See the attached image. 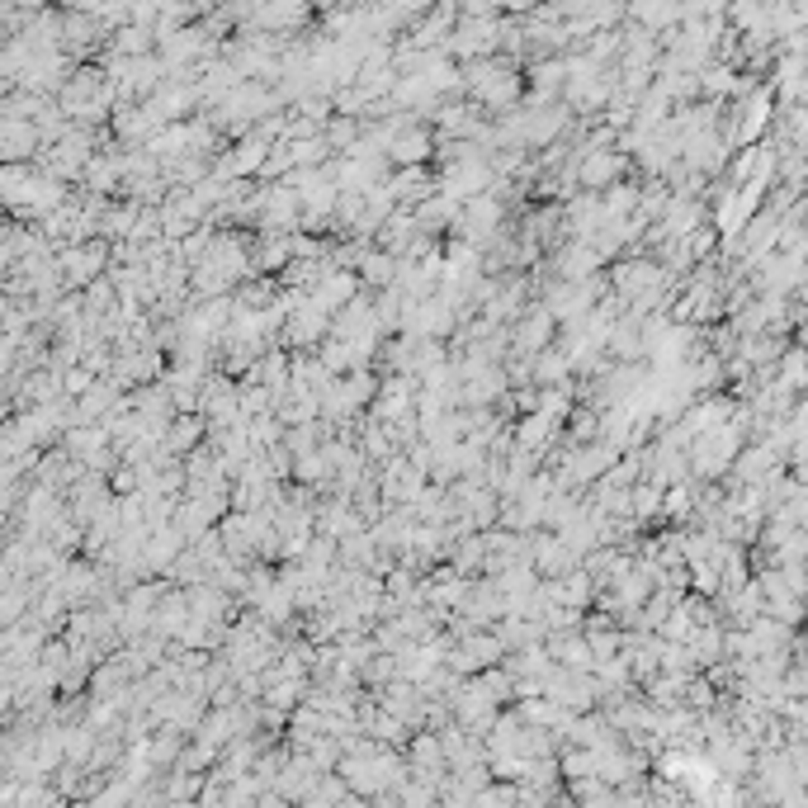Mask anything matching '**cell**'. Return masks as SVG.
I'll return each instance as SVG.
<instances>
[{
    "mask_svg": "<svg viewBox=\"0 0 808 808\" xmlns=\"http://www.w3.org/2000/svg\"><path fill=\"white\" fill-rule=\"evenodd\" d=\"M99 265H105V251H99V246H86V251H67V256L57 260V269H61V275H67L71 284H86V275H90V269H99Z\"/></svg>",
    "mask_w": 808,
    "mask_h": 808,
    "instance_id": "obj_2",
    "label": "cell"
},
{
    "mask_svg": "<svg viewBox=\"0 0 808 808\" xmlns=\"http://www.w3.org/2000/svg\"><path fill=\"white\" fill-rule=\"evenodd\" d=\"M615 156H606V152H591L587 156V165H582V184H591V190H600L606 180H615Z\"/></svg>",
    "mask_w": 808,
    "mask_h": 808,
    "instance_id": "obj_3",
    "label": "cell"
},
{
    "mask_svg": "<svg viewBox=\"0 0 808 808\" xmlns=\"http://www.w3.org/2000/svg\"><path fill=\"white\" fill-rule=\"evenodd\" d=\"M464 80H468L473 90H478V99H483V105H496V109H506L511 99H515V90H521V80H515L511 71H502V67H487V61H483V67H473Z\"/></svg>",
    "mask_w": 808,
    "mask_h": 808,
    "instance_id": "obj_1",
    "label": "cell"
},
{
    "mask_svg": "<svg viewBox=\"0 0 808 808\" xmlns=\"http://www.w3.org/2000/svg\"><path fill=\"white\" fill-rule=\"evenodd\" d=\"M194 440H199V421H180V426H175V435H171L165 445H171V454H184Z\"/></svg>",
    "mask_w": 808,
    "mask_h": 808,
    "instance_id": "obj_4",
    "label": "cell"
}]
</instances>
